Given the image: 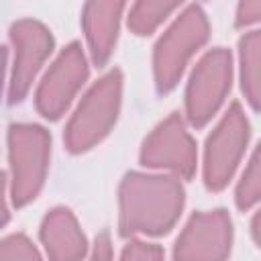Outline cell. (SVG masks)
<instances>
[{
  "mask_svg": "<svg viewBox=\"0 0 261 261\" xmlns=\"http://www.w3.org/2000/svg\"><path fill=\"white\" fill-rule=\"evenodd\" d=\"M241 77L243 92L255 110H261V31L241 39Z\"/></svg>",
  "mask_w": 261,
  "mask_h": 261,
  "instance_id": "obj_13",
  "label": "cell"
},
{
  "mask_svg": "<svg viewBox=\"0 0 261 261\" xmlns=\"http://www.w3.org/2000/svg\"><path fill=\"white\" fill-rule=\"evenodd\" d=\"M251 230H253V239H255V241H257V245L261 247V212H257V214L253 216Z\"/></svg>",
  "mask_w": 261,
  "mask_h": 261,
  "instance_id": "obj_20",
  "label": "cell"
},
{
  "mask_svg": "<svg viewBox=\"0 0 261 261\" xmlns=\"http://www.w3.org/2000/svg\"><path fill=\"white\" fill-rule=\"evenodd\" d=\"M230 71L226 49H212L196 65L186 90V110L194 126H204L218 110L230 88Z\"/></svg>",
  "mask_w": 261,
  "mask_h": 261,
  "instance_id": "obj_6",
  "label": "cell"
},
{
  "mask_svg": "<svg viewBox=\"0 0 261 261\" xmlns=\"http://www.w3.org/2000/svg\"><path fill=\"white\" fill-rule=\"evenodd\" d=\"M261 20V2H243L239 4V10H237V24L243 27V24H251V22H257Z\"/></svg>",
  "mask_w": 261,
  "mask_h": 261,
  "instance_id": "obj_18",
  "label": "cell"
},
{
  "mask_svg": "<svg viewBox=\"0 0 261 261\" xmlns=\"http://www.w3.org/2000/svg\"><path fill=\"white\" fill-rule=\"evenodd\" d=\"M122 10H124L122 2H94L84 6L82 22L96 65H104L114 49Z\"/></svg>",
  "mask_w": 261,
  "mask_h": 261,
  "instance_id": "obj_12",
  "label": "cell"
},
{
  "mask_svg": "<svg viewBox=\"0 0 261 261\" xmlns=\"http://www.w3.org/2000/svg\"><path fill=\"white\" fill-rule=\"evenodd\" d=\"M208 39V20L200 6L192 4L175 22L173 27L159 39L153 55V69H155V82L157 90L161 94L169 92L192 53Z\"/></svg>",
  "mask_w": 261,
  "mask_h": 261,
  "instance_id": "obj_4",
  "label": "cell"
},
{
  "mask_svg": "<svg viewBox=\"0 0 261 261\" xmlns=\"http://www.w3.org/2000/svg\"><path fill=\"white\" fill-rule=\"evenodd\" d=\"M249 139V124L234 102L220 124L212 130L206 143V159H204V181L208 190H222L232 177L241 155L245 151Z\"/></svg>",
  "mask_w": 261,
  "mask_h": 261,
  "instance_id": "obj_5",
  "label": "cell"
},
{
  "mask_svg": "<svg viewBox=\"0 0 261 261\" xmlns=\"http://www.w3.org/2000/svg\"><path fill=\"white\" fill-rule=\"evenodd\" d=\"M0 261H41L37 249L24 234H10L2 241Z\"/></svg>",
  "mask_w": 261,
  "mask_h": 261,
  "instance_id": "obj_16",
  "label": "cell"
},
{
  "mask_svg": "<svg viewBox=\"0 0 261 261\" xmlns=\"http://www.w3.org/2000/svg\"><path fill=\"white\" fill-rule=\"evenodd\" d=\"M88 77V67L84 53L77 43H71L61 51L55 63L45 73L37 90V110L45 118H59L69 106L71 98Z\"/></svg>",
  "mask_w": 261,
  "mask_h": 261,
  "instance_id": "obj_9",
  "label": "cell"
},
{
  "mask_svg": "<svg viewBox=\"0 0 261 261\" xmlns=\"http://www.w3.org/2000/svg\"><path fill=\"white\" fill-rule=\"evenodd\" d=\"M259 200H261V145L255 149L243 173V179L237 186V206L245 210V208H251Z\"/></svg>",
  "mask_w": 261,
  "mask_h": 261,
  "instance_id": "obj_15",
  "label": "cell"
},
{
  "mask_svg": "<svg viewBox=\"0 0 261 261\" xmlns=\"http://www.w3.org/2000/svg\"><path fill=\"white\" fill-rule=\"evenodd\" d=\"M141 161L149 167H167L184 177H192L196 169V145L184 128L179 114L173 112L147 137Z\"/></svg>",
  "mask_w": 261,
  "mask_h": 261,
  "instance_id": "obj_10",
  "label": "cell"
},
{
  "mask_svg": "<svg viewBox=\"0 0 261 261\" xmlns=\"http://www.w3.org/2000/svg\"><path fill=\"white\" fill-rule=\"evenodd\" d=\"M120 88L122 77L120 71L114 69L86 94L65 128V145L69 151L80 153L90 149L112 128L120 106Z\"/></svg>",
  "mask_w": 261,
  "mask_h": 261,
  "instance_id": "obj_3",
  "label": "cell"
},
{
  "mask_svg": "<svg viewBox=\"0 0 261 261\" xmlns=\"http://www.w3.org/2000/svg\"><path fill=\"white\" fill-rule=\"evenodd\" d=\"M41 241L49 261H82L86 255V237L67 208H55L45 216Z\"/></svg>",
  "mask_w": 261,
  "mask_h": 261,
  "instance_id": "obj_11",
  "label": "cell"
},
{
  "mask_svg": "<svg viewBox=\"0 0 261 261\" xmlns=\"http://www.w3.org/2000/svg\"><path fill=\"white\" fill-rule=\"evenodd\" d=\"M177 4H163V2H139L133 6L128 16V27L137 35H149L167 14H171Z\"/></svg>",
  "mask_w": 261,
  "mask_h": 261,
  "instance_id": "obj_14",
  "label": "cell"
},
{
  "mask_svg": "<svg viewBox=\"0 0 261 261\" xmlns=\"http://www.w3.org/2000/svg\"><path fill=\"white\" fill-rule=\"evenodd\" d=\"M120 261H163V251L157 245L133 241L124 247Z\"/></svg>",
  "mask_w": 261,
  "mask_h": 261,
  "instance_id": "obj_17",
  "label": "cell"
},
{
  "mask_svg": "<svg viewBox=\"0 0 261 261\" xmlns=\"http://www.w3.org/2000/svg\"><path fill=\"white\" fill-rule=\"evenodd\" d=\"M112 259V247H110V237L108 232H100L96 237V243H94V253H92V259L90 261H110Z\"/></svg>",
  "mask_w": 261,
  "mask_h": 261,
  "instance_id": "obj_19",
  "label": "cell"
},
{
  "mask_svg": "<svg viewBox=\"0 0 261 261\" xmlns=\"http://www.w3.org/2000/svg\"><path fill=\"white\" fill-rule=\"evenodd\" d=\"M10 41L14 47V59L8 80V102L16 104L27 96L37 71L49 57L53 49V39L41 22L24 18L12 24Z\"/></svg>",
  "mask_w": 261,
  "mask_h": 261,
  "instance_id": "obj_7",
  "label": "cell"
},
{
  "mask_svg": "<svg viewBox=\"0 0 261 261\" xmlns=\"http://www.w3.org/2000/svg\"><path fill=\"white\" fill-rule=\"evenodd\" d=\"M51 139L37 124H12L8 128V157L14 206L31 202L45 179L49 165Z\"/></svg>",
  "mask_w": 261,
  "mask_h": 261,
  "instance_id": "obj_2",
  "label": "cell"
},
{
  "mask_svg": "<svg viewBox=\"0 0 261 261\" xmlns=\"http://www.w3.org/2000/svg\"><path fill=\"white\" fill-rule=\"evenodd\" d=\"M120 234H161L177 220L184 188L175 177L128 173L120 184Z\"/></svg>",
  "mask_w": 261,
  "mask_h": 261,
  "instance_id": "obj_1",
  "label": "cell"
},
{
  "mask_svg": "<svg viewBox=\"0 0 261 261\" xmlns=\"http://www.w3.org/2000/svg\"><path fill=\"white\" fill-rule=\"evenodd\" d=\"M230 218L224 210L198 212L179 234L173 261H224L230 251Z\"/></svg>",
  "mask_w": 261,
  "mask_h": 261,
  "instance_id": "obj_8",
  "label": "cell"
}]
</instances>
